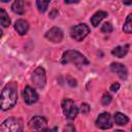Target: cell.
<instances>
[{"label": "cell", "instance_id": "1", "mask_svg": "<svg viewBox=\"0 0 132 132\" xmlns=\"http://www.w3.org/2000/svg\"><path fill=\"white\" fill-rule=\"evenodd\" d=\"M18 94H16V88L13 84H9L4 87L1 93V109L6 110L14 106L16 103Z\"/></svg>", "mask_w": 132, "mask_h": 132}, {"label": "cell", "instance_id": "2", "mask_svg": "<svg viewBox=\"0 0 132 132\" xmlns=\"http://www.w3.org/2000/svg\"><path fill=\"white\" fill-rule=\"evenodd\" d=\"M62 63L63 64L72 63L76 66H84V65L89 64V61L79 52L74 51V50H68L62 56Z\"/></svg>", "mask_w": 132, "mask_h": 132}, {"label": "cell", "instance_id": "3", "mask_svg": "<svg viewBox=\"0 0 132 132\" xmlns=\"http://www.w3.org/2000/svg\"><path fill=\"white\" fill-rule=\"evenodd\" d=\"M1 132H21L23 131V121L18 118H9L0 126Z\"/></svg>", "mask_w": 132, "mask_h": 132}, {"label": "cell", "instance_id": "4", "mask_svg": "<svg viewBox=\"0 0 132 132\" xmlns=\"http://www.w3.org/2000/svg\"><path fill=\"white\" fill-rule=\"evenodd\" d=\"M62 109L64 112V116L68 120H73L77 113H78V108L76 107L75 103L71 99H64L62 102Z\"/></svg>", "mask_w": 132, "mask_h": 132}, {"label": "cell", "instance_id": "5", "mask_svg": "<svg viewBox=\"0 0 132 132\" xmlns=\"http://www.w3.org/2000/svg\"><path fill=\"white\" fill-rule=\"evenodd\" d=\"M90 33V28L86 24H78L71 28L70 35L76 41H81Z\"/></svg>", "mask_w": 132, "mask_h": 132}, {"label": "cell", "instance_id": "6", "mask_svg": "<svg viewBox=\"0 0 132 132\" xmlns=\"http://www.w3.org/2000/svg\"><path fill=\"white\" fill-rule=\"evenodd\" d=\"M31 80L36 88H38V89L43 88L46 82V76H45L44 69L42 67H37L31 75Z\"/></svg>", "mask_w": 132, "mask_h": 132}, {"label": "cell", "instance_id": "7", "mask_svg": "<svg viewBox=\"0 0 132 132\" xmlns=\"http://www.w3.org/2000/svg\"><path fill=\"white\" fill-rule=\"evenodd\" d=\"M96 126L100 129H109L112 126V120L108 112H102L96 120Z\"/></svg>", "mask_w": 132, "mask_h": 132}, {"label": "cell", "instance_id": "8", "mask_svg": "<svg viewBox=\"0 0 132 132\" xmlns=\"http://www.w3.org/2000/svg\"><path fill=\"white\" fill-rule=\"evenodd\" d=\"M45 37L52 42H61L63 39V31L58 27H53L45 33Z\"/></svg>", "mask_w": 132, "mask_h": 132}, {"label": "cell", "instance_id": "9", "mask_svg": "<svg viewBox=\"0 0 132 132\" xmlns=\"http://www.w3.org/2000/svg\"><path fill=\"white\" fill-rule=\"evenodd\" d=\"M23 98L27 104H33L38 100V95L34 89L27 86L23 91Z\"/></svg>", "mask_w": 132, "mask_h": 132}, {"label": "cell", "instance_id": "10", "mask_svg": "<svg viewBox=\"0 0 132 132\" xmlns=\"http://www.w3.org/2000/svg\"><path fill=\"white\" fill-rule=\"evenodd\" d=\"M29 127L33 130H46V120L42 117H34L29 121Z\"/></svg>", "mask_w": 132, "mask_h": 132}, {"label": "cell", "instance_id": "11", "mask_svg": "<svg viewBox=\"0 0 132 132\" xmlns=\"http://www.w3.org/2000/svg\"><path fill=\"white\" fill-rule=\"evenodd\" d=\"M110 69L112 72L117 73L122 79H125L127 78V75H128V71H127V68L121 64V63H111L110 65Z\"/></svg>", "mask_w": 132, "mask_h": 132}, {"label": "cell", "instance_id": "12", "mask_svg": "<svg viewBox=\"0 0 132 132\" xmlns=\"http://www.w3.org/2000/svg\"><path fill=\"white\" fill-rule=\"evenodd\" d=\"M14 29L20 35H25L29 29V24L25 20H18L14 24Z\"/></svg>", "mask_w": 132, "mask_h": 132}, {"label": "cell", "instance_id": "13", "mask_svg": "<svg viewBox=\"0 0 132 132\" xmlns=\"http://www.w3.org/2000/svg\"><path fill=\"white\" fill-rule=\"evenodd\" d=\"M105 16H107V12H106V11H103V10H99V11L95 12V13L93 14V16L91 18V24H92L94 27H97V26L100 24V22H101Z\"/></svg>", "mask_w": 132, "mask_h": 132}, {"label": "cell", "instance_id": "14", "mask_svg": "<svg viewBox=\"0 0 132 132\" xmlns=\"http://www.w3.org/2000/svg\"><path fill=\"white\" fill-rule=\"evenodd\" d=\"M128 50H129V45H128V44L119 45V46L114 47V48L111 51V54H112L113 56H116L117 58H123L124 56L127 55Z\"/></svg>", "mask_w": 132, "mask_h": 132}, {"label": "cell", "instance_id": "15", "mask_svg": "<svg viewBox=\"0 0 132 132\" xmlns=\"http://www.w3.org/2000/svg\"><path fill=\"white\" fill-rule=\"evenodd\" d=\"M11 9L14 13L23 14L25 12V6H24V0H14V2L11 5Z\"/></svg>", "mask_w": 132, "mask_h": 132}, {"label": "cell", "instance_id": "16", "mask_svg": "<svg viewBox=\"0 0 132 132\" xmlns=\"http://www.w3.org/2000/svg\"><path fill=\"white\" fill-rule=\"evenodd\" d=\"M113 119H114L116 124L120 125V126H124V125H126L129 122L128 117L126 114L122 113V112H116L114 116H113Z\"/></svg>", "mask_w": 132, "mask_h": 132}, {"label": "cell", "instance_id": "17", "mask_svg": "<svg viewBox=\"0 0 132 132\" xmlns=\"http://www.w3.org/2000/svg\"><path fill=\"white\" fill-rule=\"evenodd\" d=\"M123 31L125 33H128V34H131L132 33V13H130L127 19H126V22L123 26Z\"/></svg>", "mask_w": 132, "mask_h": 132}, {"label": "cell", "instance_id": "18", "mask_svg": "<svg viewBox=\"0 0 132 132\" xmlns=\"http://www.w3.org/2000/svg\"><path fill=\"white\" fill-rule=\"evenodd\" d=\"M0 21H1L2 27H8L10 25V19H9L8 14L6 13V11L4 9H1V12H0Z\"/></svg>", "mask_w": 132, "mask_h": 132}, {"label": "cell", "instance_id": "19", "mask_svg": "<svg viewBox=\"0 0 132 132\" xmlns=\"http://www.w3.org/2000/svg\"><path fill=\"white\" fill-rule=\"evenodd\" d=\"M51 0H36V5H37V8L39 11L41 12H44L50 4Z\"/></svg>", "mask_w": 132, "mask_h": 132}, {"label": "cell", "instance_id": "20", "mask_svg": "<svg viewBox=\"0 0 132 132\" xmlns=\"http://www.w3.org/2000/svg\"><path fill=\"white\" fill-rule=\"evenodd\" d=\"M111 31H112V26L109 23H105V24L102 25L101 32H103V33H110Z\"/></svg>", "mask_w": 132, "mask_h": 132}, {"label": "cell", "instance_id": "21", "mask_svg": "<svg viewBox=\"0 0 132 132\" xmlns=\"http://www.w3.org/2000/svg\"><path fill=\"white\" fill-rule=\"evenodd\" d=\"M110 101H111V96H110L108 93H105V94L102 96V99H101L102 104H103V105H107V104L110 103Z\"/></svg>", "mask_w": 132, "mask_h": 132}, {"label": "cell", "instance_id": "22", "mask_svg": "<svg viewBox=\"0 0 132 132\" xmlns=\"http://www.w3.org/2000/svg\"><path fill=\"white\" fill-rule=\"evenodd\" d=\"M80 111H81V113H84V114L88 113V112L90 111V106H89L87 103H82L81 106H80Z\"/></svg>", "mask_w": 132, "mask_h": 132}, {"label": "cell", "instance_id": "23", "mask_svg": "<svg viewBox=\"0 0 132 132\" xmlns=\"http://www.w3.org/2000/svg\"><path fill=\"white\" fill-rule=\"evenodd\" d=\"M119 89H120V85L118 84V82H114V84H112L111 86H110V91H112V92H118L119 91Z\"/></svg>", "mask_w": 132, "mask_h": 132}, {"label": "cell", "instance_id": "24", "mask_svg": "<svg viewBox=\"0 0 132 132\" xmlns=\"http://www.w3.org/2000/svg\"><path fill=\"white\" fill-rule=\"evenodd\" d=\"M68 84L71 86V87H75L77 84H76V80L73 79V78H68Z\"/></svg>", "mask_w": 132, "mask_h": 132}, {"label": "cell", "instance_id": "25", "mask_svg": "<svg viewBox=\"0 0 132 132\" xmlns=\"http://www.w3.org/2000/svg\"><path fill=\"white\" fill-rule=\"evenodd\" d=\"M64 1H65V3L70 4V3H77L79 0H64Z\"/></svg>", "mask_w": 132, "mask_h": 132}, {"label": "cell", "instance_id": "26", "mask_svg": "<svg viewBox=\"0 0 132 132\" xmlns=\"http://www.w3.org/2000/svg\"><path fill=\"white\" fill-rule=\"evenodd\" d=\"M123 3L126 5H132V0H123Z\"/></svg>", "mask_w": 132, "mask_h": 132}, {"label": "cell", "instance_id": "27", "mask_svg": "<svg viewBox=\"0 0 132 132\" xmlns=\"http://www.w3.org/2000/svg\"><path fill=\"white\" fill-rule=\"evenodd\" d=\"M68 130L74 131L75 129H74V127H72V126H69V127H65V128H64V131H68Z\"/></svg>", "mask_w": 132, "mask_h": 132}, {"label": "cell", "instance_id": "28", "mask_svg": "<svg viewBox=\"0 0 132 132\" xmlns=\"http://www.w3.org/2000/svg\"><path fill=\"white\" fill-rule=\"evenodd\" d=\"M1 1H2V2H8L9 0H1Z\"/></svg>", "mask_w": 132, "mask_h": 132}, {"label": "cell", "instance_id": "29", "mask_svg": "<svg viewBox=\"0 0 132 132\" xmlns=\"http://www.w3.org/2000/svg\"><path fill=\"white\" fill-rule=\"evenodd\" d=\"M131 130H132V128H131Z\"/></svg>", "mask_w": 132, "mask_h": 132}]
</instances>
